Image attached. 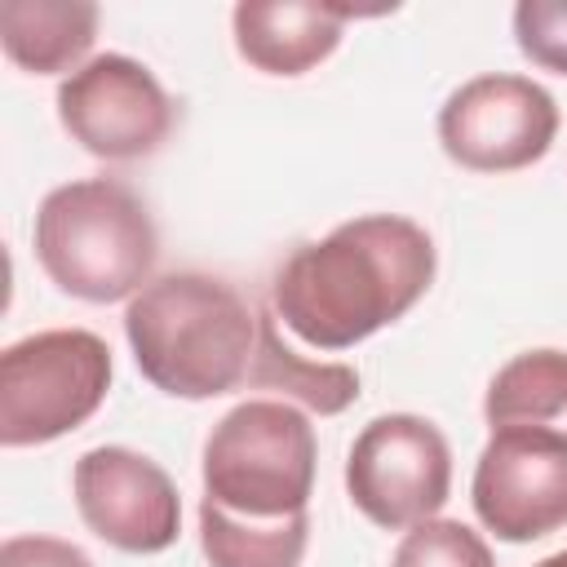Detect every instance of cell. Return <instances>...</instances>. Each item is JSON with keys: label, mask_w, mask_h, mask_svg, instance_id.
Returning <instances> with one entry per match:
<instances>
[{"label": "cell", "mask_w": 567, "mask_h": 567, "mask_svg": "<svg viewBox=\"0 0 567 567\" xmlns=\"http://www.w3.org/2000/svg\"><path fill=\"white\" fill-rule=\"evenodd\" d=\"M319 439L288 399H244L204 439V501L235 518L306 514L315 496Z\"/></svg>", "instance_id": "4"}, {"label": "cell", "mask_w": 567, "mask_h": 567, "mask_svg": "<svg viewBox=\"0 0 567 567\" xmlns=\"http://www.w3.org/2000/svg\"><path fill=\"white\" fill-rule=\"evenodd\" d=\"M346 492L350 505L385 532L439 518L452 496V447L443 430L416 412L372 416L350 443Z\"/></svg>", "instance_id": "6"}, {"label": "cell", "mask_w": 567, "mask_h": 567, "mask_svg": "<svg viewBox=\"0 0 567 567\" xmlns=\"http://www.w3.org/2000/svg\"><path fill=\"white\" fill-rule=\"evenodd\" d=\"M137 372L168 399H217L248 385L261 310L226 279L173 270L151 279L124 310Z\"/></svg>", "instance_id": "2"}, {"label": "cell", "mask_w": 567, "mask_h": 567, "mask_svg": "<svg viewBox=\"0 0 567 567\" xmlns=\"http://www.w3.org/2000/svg\"><path fill=\"white\" fill-rule=\"evenodd\" d=\"M71 492L84 527L124 554H164L182 532V496L151 456L102 443L71 470Z\"/></svg>", "instance_id": "10"}, {"label": "cell", "mask_w": 567, "mask_h": 567, "mask_svg": "<svg viewBox=\"0 0 567 567\" xmlns=\"http://www.w3.org/2000/svg\"><path fill=\"white\" fill-rule=\"evenodd\" d=\"M390 567H496V558L461 518H425L403 532Z\"/></svg>", "instance_id": "16"}, {"label": "cell", "mask_w": 567, "mask_h": 567, "mask_svg": "<svg viewBox=\"0 0 567 567\" xmlns=\"http://www.w3.org/2000/svg\"><path fill=\"white\" fill-rule=\"evenodd\" d=\"M248 390H275L297 408H310L319 416H337L359 399V372L350 363L301 359L292 346H284L275 319L261 315V337H257Z\"/></svg>", "instance_id": "14"}, {"label": "cell", "mask_w": 567, "mask_h": 567, "mask_svg": "<svg viewBox=\"0 0 567 567\" xmlns=\"http://www.w3.org/2000/svg\"><path fill=\"white\" fill-rule=\"evenodd\" d=\"M354 9L319 0H244L230 13L235 49L261 75H306L328 62Z\"/></svg>", "instance_id": "11"}, {"label": "cell", "mask_w": 567, "mask_h": 567, "mask_svg": "<svg viewBox=\"0 0 567 567\" xmlns=\"http://www.w3.org/2000/svg\"><path fill=\"white\" fill-rule=\"evenodd\" d=\"M310 545V514L235 518L199 501V549L213 567H301Z\"/></svg>", "instance_id": "15"}, {"label": "cell", "mask_w": 567, "mask_h": 567, "mask_svg": "<svg viewBox=\"0 0 567 567\" xmlns=\"http://www.w3.org/2000/svg\"><path fill=\"white\" fill-rule=\"evenodd\" d=\"M439 252L425 226L399 213H363L288 252L270 279V306L310 350H350L403 319L434 284Z\"/></svg>", "instance_id": "1"}, {"label": "cell", "mask_w": 567, "mask_h": 567, "mask_svg": "<svg viewBox=\"0 0 567 567\" xmlns=\"http://www.w3.org/2000/svg\"><path fill=\"white\" fill-rule=\"evenodd\" d=\"M0 567H93L89 554L62 536H9L0 545Z\"/></svg>", "instance_id": "18"}, {"label": "cell", "mask_w": 567, "mask_h": 567, "mask_svg": "<svg viewBox=\"0 0 567 567\" xmlns=\"http://www.w3.org/2000/svg\"><path fill=\"white\" fill-rule=\"evenodd\" d=\"M514 40L527 62L540 71L567 75V0H518Z\"/></svg>", "instance_id": "17"}, {"label": "cell", "mask_w": 567, "mask_h": 567, "mask_svg": "<svg viewBox=\"0 0 567 567\" xmlns=\"http://www.w3.org/2000/svg\"><path fill=\"white\" fill-rule=\"evenodd\" d=\"M58 124L89 155L128 164L155 155L173 124L177 106L164 84L128 53H97L58 84Z\"/></svg>", "instance_id": "8"}, {"label": "cell", "mask_w": 567, "mask_h": 567, "mask_svg": "<svg viewBox=\"0 0 567 567\" xmlns=\"http://www.w3.org/2000/svg\"><path fill=\"white\" fill-rule=\"evenodd\" d=\"M536 567H567V549H558V554H549V558H540Z\"/></svg>", "instance_id": "19"}, {"label": "cell", "mask_w": 567, "mask_h": 567, "mask_svg": "<svg viewBox=\"0 0 567 567\" xmlns=\"http://www.w3.org/2000/svg\"><path fill=\"white\" fill-rule=\"evenodd\" d=\"M470 501L478 523L509 545L567 527V439L545 430H492Z\"/></svg>", "instance_id": "9"}, {"label": "cell", "mask_w": 567, "mask_h": 567, "mask_svg": "<svg viewBox=\"0 0 567 567\" xmlns=\"http://www.w3.org/2000/svg\"><path fill=\"white\" fill-rule=\"evenodd\" d=\"M558 102L532 75L487 71L465 80L439 106V146L470 173H518L549 155Z\"/></svg>", "instance_id": "7"}, {"label": "cell", "mask_w": 567, "mask_h": 567, "mask_svg": "<svg viewBox=\"0 0 567 567\" xmlns=\"http://www.w3.org/2000/svg\"><path fill=\"white\" fill-rule=\"evenodd\" d=\"M111 346L89 328H44L0 354V443L40 447L80 430L111 390Z\"/></svg>", "instance_id": "5"}, {"label": "cell", "mask_w": 567, "mask_h": 567, "mask_svg": "<svg viewBox=\"0 0 567 567\" xmlns=\"http://www.w3.org/2000/svg\"><path fill=\"white\" fill-rule=\"evenodd\" d=\"M102 9L93 0H4L0 44L13 66L31 75L80 71L97 40Z\"/></svg>", "instance_id": "12"}, {"label": "cell", "mask_w": 567, "mask_h": 567, "mask_svg": "<svg viewBox=\"0 0 567 567\" xmlns=\"http://www.w3.org/2000/svg\"><path fill=\"white\" fill-rule=\"evenodd\" d=\"M483 416L492 430H545L567 439V350H523L496 368Z\"/></svg>", "instance_id": "13"}, {"label": "cell", "mask_w": 567, "mask_h": 567, "mask_svg": "<svg viewBox=\"0 0 567 567\" xmlns=\"http://www.w3.org/2000/svg\"><path fill=\"white\" fill-rule=\"evenodd\" d=\"M35 261L80 301H133L155 270L159 235L142 195L120 177H75L53 186L35 208Z\"/></svg>", "instance_id": "3"}]
</instances>
